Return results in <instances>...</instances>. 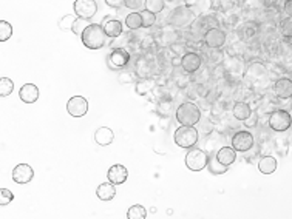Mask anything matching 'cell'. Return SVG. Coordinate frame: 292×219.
Returning <instances> with one entry per match:
<instances>
[{
	"instance_id": "cell-18",
	"label": "cell",
	"mask_w": 292,
	"mask_h": 219,
	"mask_svg": "<svg viewBox=\"0 0 292 219\" xmlns=\"http://www.w3.org/2000/svg\"><path fill=\"white\" fill-rule=\"evenodd\" d=\"M107 178L110 182H113L114 185H121L127 181L129 178V170L127 167H124L122 164H114L108 169V173H107Z\"/></svg>"
},
{
	"instance_id": "cell-37",
	"label": "cell",
	"mask_w": 292,
	"mask_h": 219,
	"mask_svg": "<svg viewBox=\"0 0 292 219\" xmlns=\"http://www.w3.org/2000/svg\"><path fill=\"white\" fill-rule=\"evenodd\" d=\"M165 5H167L165 0H145V9H149V11H152L155 14L162 13Z\"/></svg>"
},
{
	"instance_id": "cell-50",
	"label": "cell",
	"mask_w": 292,
	"mask_h": 219,
	"mask_svg": "<svg viewBox=\"0 0 292 219\" xmlns=\"http://www.w3.org/2000/svg\"><path fill=\"white\" fill-rule=\"evenodd\" d=\"M281 8H283V14L285 16H292V0H285L283 5H281Z\"/></svg>"
},
{
	"instance_id": "cell-36",
	"label": "cell",
	"mask_w": 292,
	"mask_h": 219,
	"mask_svg": "<svg viewBox=\"0 0 292 219\" xmlns=\"http://www.w3.org/2000/svg\"><path fill=\"white\" fill-rule=\"evenodd\" d=\"M14 90V83L9 77H2L0 79V97H6L13 93Z\"/></svg>"
},
{
	"instance_id": "cell-30",
	"label": "cell",
	"mask_w": 292,
	"mask_h": 219,
	"mask_svg": "<svg viewBox=\"0 0 292 219\" xmlns=\"http://www.w3.org/2000/svg\"><path fill=\"white\" fill-rule=\"evenodd\" d=\"M155 87H156V82L152 76L150 77H141L136 82V95H139V96L149 95L150 91L155 90Z\"/></svg>"
},
{
	"instance_id": "cell-2",
	"label": "cell",
	"mask_w": 292,
	"mask_h": 219,
	"mask_svg": "<svg viewBox=\"0 0 292 219\" xmlns=\"http://www.w3.org/2000/svg\"><path fill=\"white\" fill-rule=\"evenodd\" d=\"M80 40L88 49H101L102 47H106L108 36L106 34V29H104L102 25L90 24L82 33Z\"/></svg>"
},
{
	"instance_id": "cell-23",
	"label": "cell",
	"mask_w": 292,
	"mask_h": 219,
	"mask_svg": "<svg viewBox=\"0 0 292 219\" xmlns=\"http://www.w3.org/2000/svg\"><path fill=\"white\" fill-rule=\"evenodd\" d=\"M226 54L224 51H221V48H207L206 51V65L209 67H215V65H220L224 64L226 60Z\"/></svg>"
},
{
	"instance_id": "cell-52",
	"label": "cell",
	"mask_w": 292,
	"mask_h": 219,
	"mask_svg": "<svg viewBox=\"0 0 292 219\" xmlns=\"http://www.w3.org/2000/svg\"><path fill=\"white\" fill-rule=\"evenodd\" d=\"M288 142H289V145H291V147H292V131H291V134H289V136H288Z\"/></svg>"
},
{
	"instance_id": "cell-21",
	"label": "cell",
	"mask_w": 292,
	"mask_h": 219,
	"mask_svg": "<svg viewBox=\"0 0 292 219\" xmlns=\"http://www.w3.org/2000/svg\"><path fill=\"white\" fill-rule=\"evenodd\" d=\"M39 88L34 85V83H25V85L19 90V97L25 103H34L39 99Z\"/></svg>"
},
{
	"instance_id": "cell-32",
	"label": "cell",
	"mask_w": 292,
	"mask_h": 219,
	"mask_svg": "<svg viewBox=\"0 0 292 219\" xmlns=\"http://www.w3.org/2000/svg\"><path fill=\"white\" fill-rule=\"evenodd\" d=\"M198 22L201 24V26L204 28V31H209L212 28H218L220 26V19L216 17L215 13H207L198 17Z\"/></svg>"
},
{
	"instance_id": "cell-25",
	"label": "cell",
	"mask_w": 292,
	"mask_h": 219,
	"mask_svg": "<svg viewBox=\"0 0 292 219\" xmlns=\"http://www.w3.org/2000/svg\"><path fill=\"white\" fill-rule=\"evenodd\" d=\"M95 141L101 147H107V145L113 144L114 141V133L110 127H99L95 131Z\"/></svg>"
},
{
	"instance_id": "cell-48",
	"label": "cell",
	"mask_w": 292,
	"mask_h": 219,
	"mask_svg": "<svg viewBox=\"0 0 292 219\" xmlns=\"http://www.w3.org/2000/svg\"><path fill=\"white\" fill-rule=\"evenodd\" d=\"M106 3L110 6V8H114V9H121L125 6V0H106Z\"/></svg>"
},
{
	"instance_id": "cell-55",
	"label": "cell",
	"mask_w": 292,
	"mask_h": 219,
	"mask_svg": "<svg viewBox=\"0 0 292 219\" xmlns=\"http://www.w3.org/2000/svg\"><path fill=\"white\" fill-rule=\"evenodd\" d=\"M283 2H285V0H283Z\"/></svg>"
},
{
	"instance_id": "cell-8",
	"label": "cell",
	"mask_w": 292,
	"mask_h": 219,
	"mask_svg": "<svg viewBox=\"0 0 292 219\" xmlns=\"http://www.w3.org/2000/svg\"><path fill=\"white\" fill-rule=\"evenodd\" d=\"M232 147L238 153H247L254 148L255 145V136L247 130H238L232 134Z\"/></svg>"
},
{
	"instance_id": "cell-40",
	"label": "cell",
	"mask_w": 292,
	"mask_h": 219,
	"mask_svg": "<svg viewBox=\"0 0 292 219\" xmlns=\"http://www.w3.org/2000/svg\"><path fill=\"white\" fill-rule=\"evenodd\" d=\"M141 16H142V26L144 28H152L155 24H156V16L158 14H155V13H152V11H149V9H141Z\"/></svg>"
},
{
	"instance_id": "cell-14",
	"label": "cell",
	"mask_w": 292,
	"mask_h": 219,
	"mask_svg": "<svg viewBox=\"0 0 292 219\" xmlns=\"http://www.w3.org/2000/svg\"><path fill=\"white\" fill-rule=\"evenodd\" d=\"M67 111L71 118H82L88 113V100L82 96H75L67 102Z\"/></svg>"
},
{
	"instance_id": "cell-34",
	"label": "cell",
	"mask_w": 292,
	"mask_h": 219,
	"mask_svg": "<svg viewBox=\"0 0 292 219\" xmlns=\"http://www.w3.org/2000/svg\"><path fill=\"white\" fill-rule=\"evenodd\" d=\"M278 56L281 59H292V40H278Z\"/></svg>"
},
{
	"instance_id": "cell-15",
	"label": "cell",
	"mask_w": 292,
	"mask_h": 219,
	"mask_svg": "<svg viewBox=\"0 0 292 219\" xmlns=\"http://www.w3.org/2000/svg\"><path fill=\"white\" fill-rule=\"evenodd\" d=\"M272 91L277 97H280L281 100H289L292 99V79L289 76H283L278 77L274 85H272Z\"/></svg>"
},
{
	"instance_id": "cell-51",
	"label": "cell",
	"mask_w": 292,
	"mask_h": 219,
	"mask_svg": "<svg viewBox=\"0 0 292 219\" xmlns=\"http://www.w3.org/2000/svg\"><path fill=\"white\" fill-rule=\"evenodd\" d=\"M278 5V0H263V8H274Z\"/></svg>"
},
{
	"instance_id": "cell-53",
	"label": "cell",
	"mask_w": 292,
	"mask_h": 219,
	"mask_svg": "<svg viewBox=\"0 0 292 219\" xmlns=\"http://www.w3.org/2000/svg\"><path fill=\"white\" fill-rule=\"evenodd\" d=\"M289 77H291V79H292V73H291V74H289Z\"/></svg>"
},
{
	"instance_id": "cell-29",
	"label": "cell",
	"mask_w": 292,
	"mask_h": 219,
	"mask_svg": "<svg viewBox=\"0 0 292 219\" xmlns=\"http://www.w3.org/2000/svg\"><path fill=\"white\" fill-rule=\"evenodd\" d=\"M207 170H209V173L213 174V176H220V174H224V173L229 170V167H227V165H224V164H221L220 161H218L216 154H215V156L212 154V156H209Z\"/></svg>"
},
{
	"instance_id": "cell-31",
	"label": "cell",
	"mask_w": 292,
	"mask_h": 219,
	"mask_svg": "<svg viewBox=\"0 0 292 219\" xmlns=\"http://www.w3.org/2000/svg\"><path fill=\"white\" fill-rule=\"evenodd\" d=\"M125 26H127L130 31H138L142 26V16L141 11H132L130 14L125 16Z\"/></svg>"
},
{
	"instance_id": "cell-7",
	"label": "cell",
	"mask_w": 292,
	"mask_h": 219,
	"mask_svg": "<svg viewBox=\"0 0 292 219\" xmlns=\"http://www.w3.org/2000/svg\"><path fill=\"white\" fill-rule=\"evenodd\" d=\"M209 156L201 148H190L189 153L186 154V167L190 171H201L207 169Z\"/></svg>"
},
{
	"instance_id": "cell-43",
	"label": "cell",
	"mask_w": 292,
	"mask_h": 219,
	"mask_svg": "<svg viewBox=\"0 0 292 219\" xmlns=\"http://www.w3.org/2000/svg\"><path fill=\"white\" fill-rule=\"evenodd\" d=\"M90 24H88V20L87 19H80V17H78L76 20H75V25H73V33H75L76 36H82V33L85 31V28L88 26Z\"/></svg>"
},
{
	"instance_id": "cell-3",
	"label": "cell",
	"mask_w": 292,
	"mask_h": 219,
	"mask_svg": "<svg viewBox=\"0 0 292 219\" xmlns=\"http://www.w3.org/2000/svg\"><path fill=\"white\" fill-rule=\"evenodd\" d=\"M270 79L269 68L263 64L262 60H250L246 65L244 71V80L249 82L252 87L262 85L263 82H267Z\"/></svg>"
},
{
	"instance_id": "cell-28",
	"label": "cell",
	"mask_w": 292,
	"mask_h": 219,
	"mask_svg": "<svg viewBox=\"0 0 292 219\" xmlns=\"http://www.w3.org/2000/svg\"><path fill=\"white\" fill-rule=\"evenodd\" d=\"M180 42V33L176 31V28L173 29H164L161 31V37L158 39V44L164 45V47H172L175 44H178Z\"/></svg>"
},
{
	"instance_id": "cell-16",
	"label": "cell",
	"mask_w": 292,
	"mask_h": 219,
	"mask_svg": "<svg viewBox=\"0 0 292 219\" xmlns=\"http://www.w3.org/2000/svg\"><path fill=\"white\" fill-rule=\"evenodd\" d=\"M260 28H262V25H260L258 22H255V20H244V22L239 25L235 31H237L239 39L244 40V42H249V40H254L257 37Z\"/></svg>"
},
{
	"instance_id": "cell-24",
	"label": "cell",
	"mask_w": 292,
	"mask_h": 219,
	"mask_svg": "<svg viewBox=\"0 0 292 219\" xmlns=\"http://www.w3.org/2000/svg\"><path fill=\"white\" fill-rule=\"evenodd\" d=\"M104 29H106V34L108 36V39H118L122 34V24L119 22L118 19H110L107 17L106 22H104Z\"/></svg>"
},
{
	"instance_id": "cell-54",
	"label": "cell",
	"mask_w": 292,
	"mask_h": 219,
	"mask_svg": "<svg viewBox=\"0 0 292 219\" xmlns=\"http://www.w3.org/2000/svg\"><path fill=\"white\" fill-rule=\"evenodd\" d=\"M291 103H292V99H291Z\"/></svg>"
},
{
	"instance_id": "cell-45",
	"label": "cell",
	"mask_w": 292,
	"mask_h": 219,
	"mask_svg": "<svg viewBox=\"0 0 292 219\" xmlns=\"http://www.w3.org/2000/svg\"><path fill=\"white\" fill-rule=\"evenodd\" d=\"M244 8L249 9H265L263 8V0H241Z\"/></svg>"
},
{
	"instance_id": "cell-38",
	"label": "cell",
	"mask_w": 292,
	"mask_h": 219,
	"mask_svg": "<svg viewBox=\"0 0 292 219\" xmlns=\"http://www.w3.org/2000/svg\"><path fill=\"white\" fill-rule=\"evenodd\" d=\"M239 17H241V16H238V14H232V11H231V13H226V14H224V20H223V24H224V26H226L227 29H232V31H235V29L239 26Z\"/></svg>"
},
{
	"instance_id": "cell-4",
	"label": "cell",
	"mask_w": 292,
	"mask_h": 219,
	"mask_svg": "<svg viewBox=\"0 0 292 219\" xmlns=\"http://www.w3.org/2000/svg\"><path fill=\"white\" fill-rule=\"evenodd\" d=\"M175 116L180 125L195 127L196 123L201 122V110L193 102H183L181 105L176 108Z\"/></svg>"
},
{
	"instance_id": "cell-27",
	"label": "cell",
	"mask_w": 292,
	"mask_h": 219,
	"mask_svg": "<svg viewBox=\"0 0 292 219\" xmlns=\"http://www.w3.org/2000/svg\"><path fill=\"white\" fill-rule=\"evenodd\" d=\"M277 167H278V162H277V159L274 158V156L267 154V156H262V158L258 159V170H260V173H263V174L275 173Z\"/></svg>"
},
{
	"instance_id": "cell-35",
	"label": "cell",
	"mask_w": 292,
	"mask_h": 219,
	"mask_svg": "<svg viewBox=\"0 0 292 219\" xmlns=\"http://www.w3.org/2000/svg\"><path fill=\"white\" fill-rule=\"evenodd\" d=\"M127 218L129 219H145L147 218V210H145V208L139 204L132 205L127 212Z\"/></svg>"
},
{
	"instance_id": "cell-41",
	"label": "cell",
	"mask_w": 292,
	"mask_h": 219,
	"mask_svg": "<svg viewBox=\"0 0 292 219\" xmlns=\"http://www.w3.org/2000/svg\"><path fill=\"white\" fill-rule=\"evenodd\" d=\"M13 36V26L11 24H8L6 20H0V42H6L9 37Z\"/></svg>"
},
{
	"instance_id": "cell-20",
	"label": "cell",
	"mask_w": 292,
	"mask_h": 219,
	"mask_svg": "<svg viewBox=\"0 0 292 219\" xmlns=\"http://www.w3.org/2000/svg\"><path fill=\"white\" fill-rule=\"evenodd\" d=\"M184 3L189 6L198 17L203 16V14L211 13L212 9H213L212 0H186Z\"/></svg>"
},
{
	"instance_id": "cell-42",
	"label": "cell",
	"mask_w": 292,
	"mask_h": 219,
	"mask_svg": "<svg viewBox=\"0 0 292 219\" xmlns=\"http://www.w3.org/2000/svg\"><path fill=\"white\" fill-rule=\"evenodd\" d=\"M76 19H78V17L71 16V14H65V16H62V17L59 19L57 25H59V28H60L62 31H71V29H73V25H75V20H76Z\"/></svg>"
},
{
	"instance_id": "cell-11",
	"label": "cell",
	"mask_w": 292,
	"mask_h": 219,
	"mask_svg": "<svg viewBox=\"0 0 292 219\" xmlns=\"http://www.w3.org/2000/svg\"><path fill=\"white\" fill-rule=\"evenodd\" d=\"M226 44H227V33L220 26L206 31V34H204V47L206 48H223Z\"/></svg>"
},
{
	"instance_id": "cell-13",
	"label": "cell",
	"mask_w": 292,
	"mask_h": 219,
	"mask_svg": "<svg viewBox=\"0 0 292 219\" xmlns=\"http://www.w3.org/2000/svg\"><path fill=\"white\" fill-rule=\"evenodd\" d=\"M246 62L243 59V56H232L229 54L224 60V67L227 74L231 77H239V76H244V71H246Z\"/></svg>"
},
{
	"instance_id": "cell-47",
	"label": "cell",
	"mask_w": 292,
	"mask_h": 219,
	"mask_svg": "<svg viewBox=\"0 0 292 219\" xmlns=\"http://www.w3.org/2000/svg\"><path fill=\"white\" fill-rule=\"evenodd\" d=\"M170 110H172V102L170 100H161L158 103V111H159V114H162V116H169Z\"/></svg>"
},
{
	"instance_id": "cell-10",
	"label": "cell",
	"mask_w": 292,
	"mask_h": 219,
	"mask_svg": "<svg viewBox=\"0 0 292 219\" xmlns=\"http://www.w3.org/2000/svg\"><path fill=\"white\" fill-rule=\"evenodd\" d=\"M206 64L204 57L198 53V51H187V53L183 54L181 57V70L184 73H189V74H193L198 70H200L203 65Z\"/></svg>"
},
{
	"instance_id": "cell-19",
	"label": "cell",
	"mask_w": 292,
	"mask_h": 219,
	"mask_svg": "<svg viewBox=\"0 0 292 219\" xmlns=\"http://www.w3.org/2000/svg\"><path fill=\"white\" fill-rule=\"evenodd\" d=\"M252 107H250V103H247L246 100H237L234 103V107H232V114H234V118L237 121H247L250 116H252Z\"/></svg>"
},
{
	"instance_id": "cell-1",
	"label": "cell",
	"mask_w": 292,
	"mask_h": 219,
	"mask_svg": "<svg viewBox=\"0 0 292 219\" xmlns=\"http://www.w3.org/2000/svg\"><path fill=\"white\" fill-rule=\"evenodd\" d=\"M198 16L186 3H183V5H176L169 13V16H167V24L176 29H186V28H190Z\"/></svg>"
},
{
	"instance_id": "cell-6",
	"label": "cell",
	"mask_w": 292,
	"mask_h": 219,
	"mask_svg": "<svg viewBox=\"0 0 292 219\" xmlns=\"http://www.w3.org/2000/svg\"><path fill=\"white\" fill-rule=\"evenodd\" d=\"M198 138H200L198 130L195 127H189V125H181L180 128H176V131L173 134L175 144L186 150L193 148L198 142Z\"/></svg>"
},
{
	"instance_id": "cell-12",
	"label": "cell",
	"mask_w": 292,
	"mask_h": 219,
	"mask_svg": "<svg viewBox=\"0 0 292 219\" xmlns=\"http://www.w3.org/2000/svg\"><path fill=\"white\" fill-rule=\"evenodd\" d=\"M75 14L80 19H93L98 13V3L96 0H75Z\"/></svg>"
},
{
	"instance_id": "cell-5",
	"label": "cell",
	"mask_w": 292,
	"mask_h": 219,
	"mask_svg": "<svg viewBox=\"0 0 292 219\" xmlns=\"http://www.w3.org/2000/svg\"><path fill=\"white\" fill-rule=\"evenodd\" d=\"M267 125L275 133H285L292 128V114L289 113V110L277 108L269 114Z\"/></svg>"
},
{
	"instance_id": "cell-44",
	"label": "cell",
	"mask_w": 292,
	"mask_h": 219,
	"mask_svg": "<svg viewBox=\"0 0 292 219\" xmlns=\"http://www.w3.org/2000/svg\"><path fill=\"white\" fill-rule=\"evenodd\" d=\"M14 199V195L11 190H8V189H2V192H0V205H8L9 202H11Z\"/></svg>"
},
{
	"instance_id": "cell-33",
	"label": "cell",
	"mask_w": 292,
	"mask_h": 219,
	"mask_svg": "<svg viewBox=\"0 0 292 219\" xmlns=\"http://www.w3.org/2000/svg\"><path fill=\"white\" fill-rule=\"evenodd\" d=\"M278 31L283 39H292V16H285L280 20Z\"/></svg>"
},
{
	"instance_id": "cell-46",
	"label": "cell",
	"mask_w": 292,
	"mask_h": 219,
	"mask_svg": "<svg viewBox=\"0 0 292 219\" xmlns=\"http://www.w3.org/2000/svg\"><path fill=\"white\" fill-rule=\"evenodd\" d=\"M125 6L133 11H141V8H145V0H125Z\"/></svg>"
},
{
	"instance_id": "cell-17",
	"label": "cell",
	"mask_w": 292,
	"mask_h": 219,
	"mask_svg": "<svg viewBox=\"0 0 292 219\" xmlns=\"http://www.w3.org/2000/svg\"><path fill=\"white\" fill-rule=\"evenodd\" d=\"M34 178V171L28 164H19L13 170V181L16 184H28Z\"/></svg>"
},
{
	"instance_id": "cell-22",
	"label": "cell",
	"mask_w": 292,
	"mask_h": 219,
	"mask_svg": "<svg viewBox=\"0 0 292 219\" xmlns=\"http://www.w3.org/2000/svg\"><path fill=\"white\" fill-rule=\"evenodd\" d=\"M96 196L104 202H108V201L114 199V196H116V185L110 181L101 184L96 189Z\"/></svg>"
},
{
	"instance_id": "cell-49",
	"label": "cell",
	"mask_w": 292,
	"mask_h": 219,
	"mask_svg": "<svg viewBox=\"0 0 292 219\" xmlns=\"http://www.w3.org/2000/svg\"><path fill=\"white\" fill-rule=\"evenodd\" d=\"M258 121H260V116L255 113H252V116H250L246 122V127H258Z\"/></svg>"
},
{
	"instance_id": "cell-9",
	"label": "cell",
	"mask_w": 292,
	"mask_h": 219,
	"mask_svg": "<svg viewBox=\"0 0 292 219\" xmlns=\"http://www.w3.org/2000/svg\"><path fill=\"white\" fill-rule=\"evenodd\" d=\"M129 62H130V53L122 47L113 48L107 57V65L113 71H121L124 68H127Z\"/></svg>"
},
{
	"instance_id": "cell-39",
	"label": "cell",
	"mask_w": 292,
	"mask_h": 219,
	"mask_svg": "<svg viewBox=\"0 0 292 219\" xmlns=\"http://www.w3.org/2000/svg\"><path fill=\"white\" fill-rule=\"evenodd\" d=\"M118 82L122 83V85H129V83L136 82V74H134L133 71H130V70H127V68H124V70L119 71Z\"/></svg>"
},
{
	"instance_id": "cell-26",
	"label": "cell",
	"mask_w": 292,
	"mask_h": 219,
	"mask_svg": "<svg viewBox=\"0 0 292 219\" xmlns=\"http://www.w3.org/2000/svg\"><path fill=\"white\" fill-rule=\"evenodd\" d=\"M216 158L221 164L231 167L235 162V159H237V150L234 147H227V145H223L221 148H218Z\"/></svg>"
}]
</instances>
